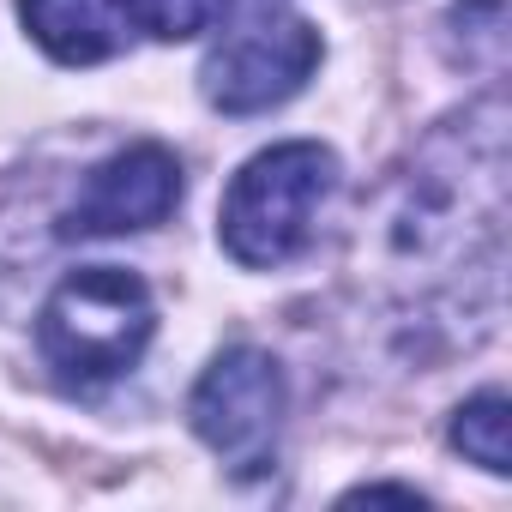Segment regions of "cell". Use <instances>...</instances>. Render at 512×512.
Listing matches in <instances>:
<instances>
[{
	"label": "cell",
	"instance_id": "obj_10",
	"mask_svg": "<svg viewBox=\"0 0 512 512\" xmlns=\"http://www.w3.org/2000/svg\"><path fill=\"white\" fill-rule=\"evenodd\" d=\"M127 19L163 43H181V37H199L211 31L223 13H229V0H121Z\"/></svg>",
	"mask_w": 512,
	"mask_h": 512
},
{
	"label": "cell",
	"instance_id": "obj_11",
	"mask_svg": "<svg viewBox=\"0 0 512 512\" xmlns=\"http://www.w3.org/2000/svg\"><path fill=\"white\" fill-rule=\"evenodd\" d=\"M350 500H404V506H422V494L404 488V482H368V488H350L344 506H350Z\"/></svg>",
	"mask_w": 512,
	"mask_h": 512
},
{
	"label": "cell",
	"instance_id": "obj_8",
	"mask_svg": "<svg viewBox=\"0 0 512 512\" xmlns=\"http://www.w3.org/2000/svg\"><path fill=\"white\" fill-rule=\"evenodd\" d=\"M452 446L470 464H482L488 476H506L512 470V404H506V392H476L470 404H458Z\"/></svg>",
	"mask_w": 512,
	"mask_h": 512
},
{
	"label": "cell",
	"instance_id": "obj_1",
	"mask_svg": "<svg viewBox=\"0 0 512 512\" xmlns=\"http://www.w3.org/2000/svg\"><path fill=\"white\" fill-rule=\"evenodd\" d=\"M506 217V109L482 97L458 121H446L416 163L386 187L380 205V253L392 266H452L470 260V241L494 247Z\"/></svg>",
	"mask_w": 512,
	"mask_h": 512
},
{
	"label": "cell",
	"instance_id": "obj_6",
	"mask_svg": "<svg viewBox=\"0 0 512 512\" xmlns=\"http://www.w3.org/2000/svg\"><path fill=\"white\" fill-rule=\"evenodd\" d=\"M181 205V163L169 145H127L109 163L91 169V181L79 187V199L61 217L67 241L85 235H127V229H151Z\"/></svg>",
	"mask_w": 512,
	"mask_h": 512
},
{
	"label": "cell",
	"instance_id": "obj_2",
	"mask_svg": "<svg viewBox=\"0 0 512 512\" xmlns=\"http://www.w3.org/2000/svg\"><path fill=\"white\" fill-rule=\"evenodd\" d=\"M332 181H338V157L320 139H290L247 157L223 193V217H217L223 253L247 272H272L296 260Z\"/></svg>",
	"mask_w": 512,
	"mask_h": 512
},
{
	"label": "cell",
	"instance_id": "obj_5",
	"mask_svg": "<svg viewBox=\"0 0 512 512\" xmlns=\"http://www.w3.org/2000/svg\"><path fill=\"white\" fill-rule=\"evenodd\" d=\"M326 43L308 19L296 13H260V19H247L235 25L199 67V91L211 109L223 115H266L278 103H290L314 67H320Z\"/></svg>",
	"mask_w": 512,
	"mask_h": 512
},
{
	"label": "cell",
	"instance_id": "obj_7",
	"mask_svg": "<svg viewBox=\"0 0 512 512\" xmlns=\"http://www.w3.org/2000/svg\"><path fill=\"white\" fill-rule=\"evenodd\" d=\"M19 19H25L31 43L61 67L115 61L133 37V19L121 0H19Z\"/></svg>",
	"mask_w": 512,
	"mask_h": 512
},
{
	"label": "cell",
	"instance_id": "obj_4",
	"mask_svg": "<svg viewBox=\"0 0 512 512\" xmlns=\"http://www.w3.org/2000/svg\"><path fill=\"white\" fill-rule=\"evenodd\" d=\"M187 416L229 476H266L278 452V428H284V368L266 350L235 344L199 374Z\"/></svg>",
	"mask_w": 512,
	"mask_h": 512
},
{
	"label": "cell",
	"instance_id": "obj_9",
	"mask_svg": "<svg viewBox=\"0 0 512 512\" xmlns=\"http://www.w3.org/2000/svg\"><path fill=\"white\" fill-rule=\"evenodd\" d=\"M452 43H464V67H500L506 55V0H458L452 7Z\"/></svg>",
	"mask_w": 512,
	"mask_h": 512
},
{
	"label": "cell",
	"instance_id": "obj_3",
	"mask_svg": "<svg viewBox=\"0 0 512 512\" xmlns=\"http://www.w3.org/2000/svg\"><path fill=\"white\" fill-rule=\"evenodd\" d=\"M157 332L151 290L121 272V266H79L73 278L55 284L37 320V344L49 368L73 386H103L121 380Z\"/></svg>",
	"mask_w": 512,
	"mask_h": 512
}]
</instances>
